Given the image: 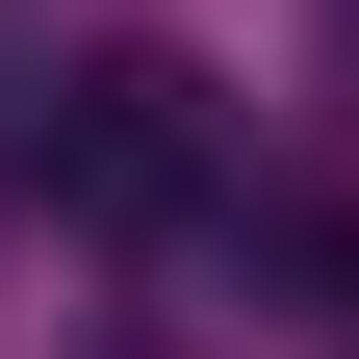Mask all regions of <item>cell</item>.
Segmentation results:
<instances>
[{
    "instance_id": "cell-1",
    "label": "cell",
    "mask_w": 359,
    "mask_h": 359,
    "mask_svg": "<svg viewBox=\"0 0 359 359\" xmlns=\"http://www.w3.org/2000/svg\"><path fill=\"white\" fill-rule=\"evenodd\" d=\"M52 180L103 205V231H180V205H205V77H180V52H103L77 128H52Z\"/></svg>"
},
{
    "instance_id": "cell-2",
    "label": "cell",
    "mask_w": 359,
    "mask_h": 359,
    "mask_svg": "<svg viewBox=\"0 0 359 359\" xmlns=\"http://www.w3.org/2000/svg\"><path fill=\"white\" fill-rule=\"evenodd\" d=\"M283 257H308V334H334V359H359V205H308V231H283Z\"/></svg>"
}]
</instances>
